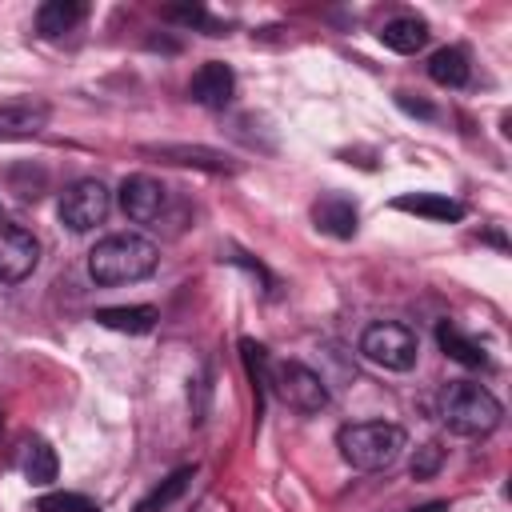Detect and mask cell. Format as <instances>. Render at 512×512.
I'll return each instance as SVG.
<instances>
[{"instance_id": "6da1fadb", "label": "cell", "mask_w": 512, "mask_h": 512, "mask_svg": "<svg viewBox=\"0 0 512 512\" xmlns=\"http://www.w3.org/2000/svg\"><path fill=\"white\" fill-rule=\"evenodd\" d=\"M160 264V248L140 232H112L88 252V276L96 284H132L152 276Z\"/></svg>"}, {"instance_id": "7a4b0ae2", "label": "cell", "mask_w": 512, "mask_h": 512, "mask_svg": "<svg viewBox=\"0 0 512 512\" xmlns=\"http://www.w3.org/2000/svg\"><path fill=\"white\" fill-rule=\"evenodd\" d=\"M440 420H444V428H452L460 436H488L492 428H500L504 408L484 384L448 380L440 388Z\"/></svg>"}, {"instance_id": "3957f363", "label": "cell", "mask_w": 512, "mask_h": 512, "mask_svg": "<svg viewBox=\"0 0 512 512\" xmlns=\"http://www.w3.org/2000/svg\"><path fill=\"white\" fill-rule=\"evenodd\" d=\"M336 448L340 456L360 468V472H380L388 464H396V456L404 452V428L388 424V420H360V424H344L336 432Z\"/></svg>"}, {"instance_id": "277c9868", "label": "cell", "mask_w": 512, "mask_h": 512, "mask_svg": "<svg viewBox=\"0 0 512 512\" xmlns=\"http://www.w3.org/2000/svg\"><path fill=\"white\" fill-rule=\"evenodd\" d=\"M360 356L388 368V372H408L420 356V340L408 324H396V320H376L364 328L360 336Z\"/></svg>"}, {"instance_id": "5b68a950", "label": "cell", "mask_w": 512, "mask_h": 512, "mask_svg": "<svg viewBox=\"0 0 512 512\" xmlns=\"http://www.w3.org/2000/svg\"><path fill=\"white\" fill-rule=\"evenodd\" d=\"M56 212H60V224L68 232H92L112 212V192L100 180H92V176L88 180H76V184H68L60 192Z\"/></svg>"}, {"instance_id": "8992f818", "label": "cell", "mask_w": 512, "mask_h": 512, "mask_svg": "<svg viewBox=\"0 0 512 512\" xmlns=\"http://www.w3.org/2000/svg\"><path fill=\"white\" fill-rule=\"evenodd\" d=\"M268 384L276 388V396L288 404V408H296V412H324L328 408V388H324V380L312 372V368H304L300 360H284V364H272L268 368Z\"/></svg>"}, {"instance_id": "52a82bcc", "label": "cell", "mask_w": 512, "mask_h": 512, "mask_svg": "<svg viewBox=\"0 0 512 512\" xmlns=\"http://www.w3.org/2000/svg\"><path fill=\"white\" fill-rule=\"evenodd\" d=\"M40 264V240L24 224L0 220V284H20Z\"/></svg>"}, {"instance_id": "ba28073f", "label": "cell", "mask_w": 512, "mask_h": 512, "mask_svg": "<svg viewBox=\"0 0 512 512\" xmlns=\"http://www.w3.org/2000/svg\"><path fill=\"white\" fill-rule=\"evenodd\" d=\"M168 200H172V192L156 176L136 172V176H124V184H120V208L136 224H156L168 212Z\"/></svg>"}, {"instance_id": "9c48e42d", "label": "cell", "mask_w": 512, "mask_h": 512, "mask_svg": "<svg viewBox=\"0 0 512 512\" xmlns=\"http://www.w3.org/2000/svg\"><path fill=\"white\" fill-rule=\"evenodd\" d=\"M48 100L40 96H12V100H0V140H28V136H40L48 128Z\"/></svg>"}, {"instance_id": "30bf717a", "label": "cell", "mask_w": 512, "mask_h": 512, "mask_svg": "<svg viewBox=\"0 0 512 512\" xmlns=\"http://www.w3.org/2000/svg\"><path fill=\"white\" fill-rule=\"evenodd\" d=\"M140 156H156L176 168H200V172H236V160L208 144H140Z\"/></svg>"}, {"instance_id": "8fae6325", "label": "cell", "mask_w": 512, "mask_h": 512, "mask_svg": "<svg viewBox=\"0 0 512 512\" xmlns=\"http://www.w3.org/2000/svg\"><path fill=\"white\" fill-rule=\"evenodd\" d=\"M232 92H236V72L224 64V60H208L200 64V72L188 80V96L200 104V108H228L232 104Z\"/></svg>"}, {"instance_id": "7c38bea8", "label": "cell", "mask_w": 512, "mask_h": 512, "mask_svg": "<svg viewBox=\"0 0 512 512\" xmlns=\"http://www.w3.org/2000/svg\"><path fill=\"white\" fill-rule=\"evenodd\" d=\"M312 224L324 232V236H336V240H352L356 228H360V212L348 196L340 192H328L312 204Z\"/></svg>"}, {"instance_id": "4fadbf2b", "label": "cell", "mask_w": 512, "mask_h": 512, "mask_svg": "<svg viewBox=\"0 0 512 512\" xmlns=\"http://www.w3.org/2000/svg\"><path fill=\"white\" fill-rule=\"evenodd\" d=\"M396 212H412V216H424V220H436V224H456L464 220V204L444 196V192H404L392 200Z\"/></svg>"}, {"instance_id": "5bb4252c", "label": "cell", "mask_w": 512, "mask_h": 512, "mask_svg": "<svg viewBox=\"0 0 512 512\" xmlns=\"http://www.w3.org/2000/svg\"><path fill=\"white\" fill-rule=\"evenodd\" d=\"M376 36H380V44H384V48H392V52H400V56H412V52H420V48L428 44V20H424V16H412V12H404V16L384 20Z\"/></svg>"}, {"instance_id": "9a60e30c", "label": "cell", "mask_w": 512, "mask_h": 512, "mask_svg": "<svg viewBox=\"0 0 512 512\" xmlns=\"http://www.w3.org/2000/svg\"><path fill=\"white\" fill-rule=\"evenodd\" d=\"M436 344H440V352H444V356H452V360H456V364H464V368H492V360H488L484 344H480V340H472V336H464L452 320H440V324H436Z\"/></svg>"}, {"instance_id": "2e32d148", "label": "cell", "mask_w": 512, "mask_h": 512, "mask_svg": "<svg viewBox=\"0 0 512 512\" xmlns=\"http://www.w3.org/2000/svg\"><path fill=\"white\" fill-rule=\"evenodd\" d=\"M100 328H112V332H128V336H144L156 328V308L148 304H120V308H96L92 316Z\"/></svg>"}, {"instance_id": "e0dca14e", "label": "cell", "mask_w": 512, "mask_h": 512, "mask_svg": "<svg viewBox=\"0 0 512 512\" xmlns=\"http://www.w3.org/2000/svg\"><path fill=\"white\" fill-rule=\"evenodd\" d=\"M84 4L80 0H44L40 8H36V32L40 36H64V32H72L80 20H84Z\"/></svg>"}, {"instance_id": "ac0fdd59", "label": "cell", "mask_w": 512, "mask_h": 512, "mask_svg": "<svg viewBox=\"0 0 512 512\" xmlns=\"http://www.w3.org/2000/svg\"><path fill=\"white\" fill-rule=\"evenodd\" d=\"M428 76L440 84V88H464L468 76H472V64H468V52L448 44V48H436L432 60H428Z\"/></svg>"}, {"instance_id": "d6986e66", "label": "cell", "mask_w": 512, "mask_h": 512, "mask_svg": "<svg viewBox=\"0 0 512 512\" xmlns=\"http://www.w3.org/2000/svg\"><path fill=\"white\" fill-rule=\"evenodd\" d=\"M56 472H60V460H56L52 444L40 440V436H32V440L24 444V480L36 484V488H44V484L56 480Z\"/></svg>"}, {"instance_id": "ffe728a7", "label": "cell", "mask_w": 512, "mask_h": 512, "mask_svg": "<svg viewBox=\"0 0 512 512\" xmlns=\"http://www.w3.org/2000/svg\"><path fill=\"white\" fill-rule=\"evenodd\" d=\"M192 472L196 468H176L172 476H164L148 496H140V504H136V512H164L168 504H176L180 496H184V488H188V480H192Z\"/></svg>"}, {"instance_id": "44dd1931", "label": "cell", "mask_w": 512, "mask_h": 512, "mask_svg": "<svg viewBox=\"0 0 512 512\" xmlns=\"http://www.w3.org/2000/svg\"><path fill=\"white\" fill-rule=\"evenodd\" d=\"M240 356H244V368H248V380H252V388H256V412H260V404H264V388H268V368H272V360H268V352H264V344H256V340H240Z\"/></svg>"}, {"instance_id": "7402d4cb", "label": "cell", "mask_w": 512, "mask_h": 512, "mask_svg": "<svg viewBox=\"0 0 512 512\" xmlns=\"http://www.w3.org/2000/svg\"><path fill=\"white\" fill-rule=\"evenodd\" d=\"M160 16L172 20V24H184V28H204L208 36H224V28H220L200 4H172V8H164Z\"/></svg>"}, {"instance_id": "603a6c76", "label": "cell", "mask_w": 512, "mask_h": 512, "mask_svg": "<svg viewBox=\"0 0 512 512\" xmlns=\"http://www.w3.org/2000/svg\"><path fill=\"white\" fill-rule=\"evenodd\" d=\"M36 512H100V508L80 492H48L36 500Z\"/></svg>"}, {"instance_id": "cb8c5ba5", "label": "cell", "mask_w": 512, "mask_h": 512, "mask_svg": "<svg viewBox=\"0 0 512 512\" xmlns=\"http://www.w3.org/2000/svg\"><path fill=\"white\" fill-rule=\"evenodd\" d=\"M440 464H444V448H440V444H424V448H416V456H412V476H416V480H428V476H436Z\"/></svg>"}, {"instance_id": "d4e9b609", "label": "cell", "mask_w": 512, "mask_h": 512, "mask_svg": "<svg viewBox=\"0 0 512 512\" xmlns=\"http://www.w3.org/2000/svg\"><path fill=\"white\" fill-rule=\"evenodd\" d=\"M396 104H400L408 116H424V120H432V116H436V108H432V104H424V100H412L408 92H396Z\"/></svg>"}, {"instance_id": "484cf974", "label": "cell", "mask_w": 512, "mask_h": 512, "mask_svg": "<svg viewBox=\"0 0 512 512\" xmlns=\"http://www.w3.org/2000/svg\"><path fill=\"white\" fill-rule=\"evenodd\" d=\"M480 240H488V244H496V248H500V252H508V240H504V236H500V232H496V228H492V232H484V236H480Z\"/></svg>"}, {"instance_id": "4316f807", "label": "cell", "mask_w": 512, "mask_h": 512, "mask_svg": "<svg viewBox=\"0 0 512 512\" xmlns=\"http://www.w3.org/2000/svg\"><path fill=\"white\" fill-rule=\"evenodd\" d=\"M416 512H444V504L436 500V504H424V508H416Z\"/></svg>"}, {"instance_id": "83f0119b", "label": "cell", "mask_w": 512, "mask_h": 512, "mask_svg": "<svg viewBox=\"0 0 512 512\" xmlns=\"http://www.w3.org/2000/svg\"><path fill=\"white\" fill-rule=\"evenodd\" d=\"M0 432H4V412H0Z\"/></svg>"}]
</instances>
